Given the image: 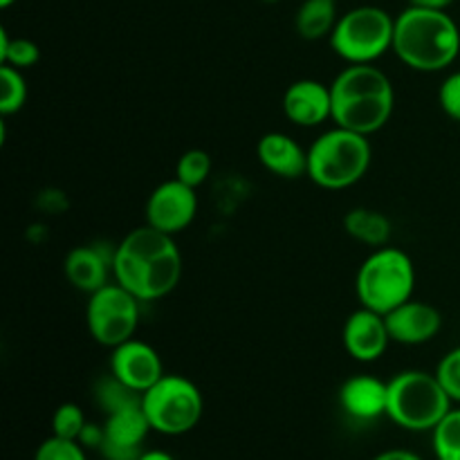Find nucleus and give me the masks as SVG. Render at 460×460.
Masks as SVG:
<instances>
[{
  "mask_svg": "<svg viewBox=\"0 0 460 460\" xmlns=\"http://www.w3.org/2000/svg\"><path fill=\"white\" fill-rule=\"evenodd\" d=\"M341 344H344L346 353L355 362H377L391 344L389 326H386L385 314L359 305L344 322V328H341Z\"/></svg>",
  "mask_w": 460,
  "mask_h": 460,
  "instance_id": "ddd939ff",
  "label": "nucleus"
},
{
  "mask_svg": "<svg viewBox=\"0 0 460 460\" xmlns=\"http://www.w3.org/2000/svg\"><path fill=\"white\" fill-rule=\"evenodd\" d=\"M40 58V48L25 36H9V31L0 30V66H12L16 70L34 67Z\"/></svg>",
  "mask_w": 460,
  "mask_h": 460,
  "instance_id": "412c9836",
  "label": "nucleus"
},
{
  "mask_svg": "<svg viewBox=\"0 0 460 460\" xmlns=\"http://www.w3.org/2000/svg\"><path fill=\"white\" fill-rule=\"evenodd\" d=\"M454 402L438 376L420 368H407L389 380L386 418L404 431H434L438 422L452 411Z\"/></svg>",
  "mask_w": 460,
  "mask_h": 460,
  "instance_id": "39448f33",
  "label": "nucleus"
},
{
  "mask_svg": "<svg viewBox=\"0 0 460 460\" xmlns=\"http://www.w3.org/2000/svg\"><path fill=\"white\" fill-rule=\"evenodd\" d=\"M144 214H146V225L169 236H178L198 216L196 189L180 182L178 178L166 180L151 191Z\"/></svg>",
  "mask_w": 460,
  "mask_h": 460,
  "instance_id": "9d476101",
  "label": "nucleus"
},
{
  "mask_svg": "<svg viewBox=\"0 0 460 460\" xmlns=\"http://www.w3.org/2000/svg\"><path fill=\"white\" fill-rule=\"evenodd\" d=\"M103 438H106V434H103V425H94V422H88V425L84 427V431H81L79 436V443L84 445L85 449H102L103 445Z\"/></svg>",
  "mask_w": 460,
  "mask_h": 460,
  "instance_id": "c756f323",
  "label": "nucleus"
},
{
  "mask_svg": "<svg viewBox=\"0 0 460 460\" xmlns=\"http://www.w3.org/2000/svg\"><path fill=\"white\" fill-rule=\"evenodd\" d=\"M394 30L395 18L386 9L359 4L341 13L328 43L346 66L376 63L394 49Z\"/></svg>",
  "mask_w": 460,
  "mask_h": 460,
  "instance_id": "0eeeda50",
  "label": "nucleus"
},
{
  "mask_svg": "<svg viewBox=\"0 0 460 460\" xmlns=\"http://www.w3.org/2000/svg\"><path fill=\"white\" fill-rule=\"evenodd\" d=\"M340 407L349 418L358 422H373L386 416L389 404V382L371 373L349 377L340 386Z\"/></svg>",
  "mask_w": 460,
  "mask_h": 460,
  "instance_id": "f3484780",
  "label": "nucleus"
},
{
  "mask_svg": "<svg viewBox=\"0 0 460 460\" xmlns=\"http://www.w3.org/2000/svg\"><path fill=\"white\" fill-rule=\"evenodd\" d=\"M261 166L283 180H299L308 175V148L301 146L292 135L272 130L256 144Z\"/></svg>",
  "mask_w": 460,
  "mask_h": 460,
  "instance_id": "a211bd4d",
  "label": "nucleus"
},
{
  "mask_svg": "<svg viewBox=\"0 0 460 460\" xmlns=\"http://www.w3.org/2000/svg\"><path fill=\"white\" fill-rule=\"evenodd\" d=\"M416 265L411 256L394 245L376 247L362 261L355 277V295L359 305L386 314L413 299Z\"/></svg>",
  "mask_w": 460,
  "mask_h": 460,
  "instance_id": "423d86ee",
  "label": "nucleus"
},
{
  "mask_svg": "<svg viewBox=\"0 0 460 460\" xmlns=\"http://www.w3.org/2000/svg\"><path fill=\"white\" fill-rule=\"evenodd\" d=\"M211 169H214V160L205 148H189L175 162V178L198 189L209 180Z\"/></svg>",
  "mask_w": 460,
  "mask_h": 460,
  "instance_id": "b1692460",
  "label": "nucleus"
},
{
  "mask_svg": "<svg viewBox=\"0 0 460 460\" xmlns=\"http://www.w3.org/2000/svg\"><path fill=\"white\" fill-rule=\"evenodd\" d=\"M436 376H438L440 385L445 386L452 402L460 404V346L443 355V359L436 367Z\"/></svg>",
  "mask_w": 460,
  "mask_h": 460,
  "instance_id": "cd10ccee",
  "label": "nucleus"
},
{
  "mask_svg": "<svg viewBox=\"0 0 460 460\" xmlns=\"http://www.w3.org/2000/svg\"><path fill=\"white\" fill-rule=\"evenodd\" d=\"M27 102V81L22 70L0 66V115L9 117L22 111Z\"/></svg>",
  "mask_w": 460,
  "mask_h": 460,
  "instance_id": "5701e85b",
  "label": "nucleus"
},
{
  "mask_svg": "<svg viewBox=\"0 0 460 460\" xmlns=\"http://www.w3.org/2000/svg\"><path fill=\"white\" fill-rule=\"evenodd\" d=\"M115 245H79L70 250L63 261V274L76 290L93 295L111 283Z\"/></svg>",
  "mask_w": 460,
  "mask_h": 460,
  "instance_id": "dca6fc26",
  "label": "nucleus"
},
{
  "mask_svg": "<svg viewBox=\"0 0 460 460\" xmlns=\"http://www.w3.org/2000/svg\"><path fill=\"white\" fill-rule=\"evenodd\" d=\"M94 395H97V402H99V407L103 409V413H111V411H115V409L124 407V404L142 400V394H137V391H133V389H128L126 385H121V382L117 380L112 373L111 376L102 377V380L97 382V386H94Z\"/></svg>",
  "mask_w": 460,
  "mask_h": 460,
  "instance_id": "393cba45",
  "label": "nucleus"
},
{
  "mask_svg": "<svg viewBox=\"0 0 460 460\" xmlns=\"http://www.w3.org/2000/svg\"><path fill=\"white\" fill-rule=\"evenodd\" d=\"M13 3H18V0H0V7H3V9H9V7H12Z\"/></svg>",
  "mask_w": 460,
  "mask_h": 460,
  "instance_id": "72a5a7b5",
  "label": "nucleus"
},
{
  "mask_svg": "<svg viewBox=\"0 0 460 460\" xmlns=\"http://www.w3.org/2000/svg\"><path fill=\"white\" fill-rule=\"evenodd\" d=\"M391 341L402 346H422L434 340L443 328V314L427 301L409 299L385 314Z\"/></svg>",
  "mask_w": 460,
  "mask_h": 460,
  "instance_id": "2eb2a0df",
  "label": "nucleus"
},
{
  "mask_svg": "<svg viewBox=\"0 0 460 460\" xmlns=\"http://www.w3.org/2000/svg\"><path fill=\"white\" fill-rule=\"evenodd\" d=\"M371 460H425L420 454H416L413 449H402V447H394V449H385V452L376 454Z\"/></svg>",
  "mask_w": 460,
  "mask_h": 460,
  "instance_id": "7c9ffc66",
  "label": "nucleus"
},
{
  "mask_svg": "<svg viewBox=\"0 0 460 460\" xmlns=\"http://www.w3.org/2000/svg\"><path fill=\"white\" fill-rule=\"evenodd\" d=\"M344 229L350 238L368 247L389 245L394 236V223L386 214L368 207H355L344 216Z\"/></svg>",
  "mask_w": 460,
  "mask_h": 460,
  "instance_id": "6ab92c4d",
  "label": "nucleus"
},
{
  "mask_svg": "<svg viewBox=\"0 0 460 460\" xmlns=\"http://www.w3.org/2000/svg\"><path fill=\"white\" fill-rule=\"evenodd\" d=\"M371 162L373 146L368 135L335 126L308 146L305 178L326 191H341L358 184L368 173Z\"/></svg>",
  "mask_w": 460,
  "mask_h": 460,
  "instance_id": "20e7f679",
  "label": "nucleus"
},
{
  "mask_svg": "<svg viewBox=\"0 0 460 460\" xmlns=\"http://www.w3.org/2000/svg\"><path fill=\"white\" fill-rule=\"evenodd\" d=\"M283 115L301 128H317L332 119L331 84L317 79L292 81L283 93Z\"/></svg>",
  "mask_w": 460,
  "mask_h": 460,
  "instance_id": "4468645a",
  "label": "nucleus"
},
{
  "mask_svg": "<svg viewBox=\"0 0 460 460\" xmlns=\"http://www.w3.org/2000/svg\"><path fill=\"white\" fill-rule=\"evenodd\" d=\"M337 21V0H304L296 9L295 30L304 40L331 39Z\"/></svg>",
  "mask_w": 460,
  "mask_h": 460,
  "instance_id": "aec40b11",
  "label": "nucleus"
},
{
  "mask_svg": "<svg viewBox=\"0 0 460 460\" xmlns=\"http://www.w3.org/2000/svg\"><path fill=\"white\" fill-rule=\"evenodd\" d=\"M34 460H88V454L79 440L49 436L36 447Z\"/></svg>",
  "mask_w": 460,
  "mask_h": 460,
  "instance_id": "bb28decb",
  "label": "nucleus"
},
{
  "mask_svg": "<svg viewBox=\"0 0 460 460\" xmlns=\"http://www.w3.org/2000/svg\"><path fill=\"white\" fill-rule=\"evenodd\" d=\"M111 373L128 389L144 394L164 376V364L151 344L133 337L111 349Z\"/></svg>",
  "mask_w": 460,
  "mask_h": 460,
  "instance_id": "f8f14e48",
  "label": "nucleus"
},
{
  "mask_svg": "<svg viewBox=\"0 0 460 460\" xmlns=\"http://www.w3.org/2000/svg\"><path fill=\"white\" fill-rule=\"evenodd\" d=\"M142 409L155 434L184 436L200 425L205 398L196 382L189 377L164 373L142 394Z\"/></svg>",
  "mask_w": 460,
  "mask_h": 460,
  "instance_id": "6e6552de",
  "label": "nucleus"
},
{
  "mask_svg": "<svg viewBox=\"0 0 460 460\" xmlns=\"http://www.w3.org/2000/svg\"><path fill=\"white\" fill-rule=\"evenodd\" d=\"M438 103L440 111L449 119L460 121V70L449 72L438 88Z\"/></svg>",
  "mask_w": 460,
  "mask_h": 460,
  "instance_id": "c85d7f7f",
  "label": "nucleus"
},
{
  "mask_svg": "<svg viewBox=\"0 0 460 460\" xmlns=\"http://www.w3.org/2000/svg\"><path fill=\"white\" fill-rule=\"evenodd\" d=\"M151 422L142 409V400L124 404L115 411L106 413L103 420L102 454L106 460H137L144 452V440L151 434Z\"/></svg>",
  "mask_w": 460,
  "mask_h": 460,
  "instance_id": "9b49d317",
  "label": "nucleus"
},
{
  "mask_svg": "<svg viewBox=\"0 0 460 460\" xmlns=\"http://www.w3.org/2000/svg\"><path fill=\"white\" fill-rule=\"evenodd\" d=\"M263 3H268V4H274V3H279V0H263Z\"/></svg>",
  "mask_w": 460,
  "mask_h": 460,
  "instance_id": "f704fd0d",
  "label": "nucleus"
},
{
  "mask_svg": "<svg viewBox=\"0 0 460 460\" xmlns=\"http://www.w3.org/2000/svg\"><path fill=\"white\" fill-rule=\"evenodd\" d=\"M332 121L341 128L371 137L389 124L395 108V90L389 75L376 63L346 66L331 84Z\"/></svg>",
  "mask_w": 460,
  "mask_h": 460,
  "instance_id": "f03ea898",
  "label": "nucleus"
},
{
  "mask_svg": "<svg viewBox=\"0 0 460 460\" xmlns=\"http://www.w3.org/2000/svg\"><path fill=\"white\" fill-rule=\"evenodd\" d=\"M456 0H409V4L413 7H425V9H440V12H447Z\"/></svg>",
  "mask_w": 460,
  "mask_h": 460,
  "instance_id": "2f4dec72",
  "label": "nucleus"
},
{
  "mask_svg": "<svg viewBox=\"0 0 460 460\" xmlns=\"http://www.w3.org/2000/svg\"><path fill=\"white\" fill-rule=\"evenodd\" d=\"M431 447L436 460H460V407H452L431 431Z\"/></svg>",
  "mask_w": 460,
  "mask_h": 460,
  "instance_id": "4be33fe9",
  "label": "nucleus"
},
{
  "mask_svg": "<svg viewBox=\"0 0 460 460\" xmlns=\"http://www.w3.org/2000/svg\"><path fill=\"white\" fill-rule=\"evenodd\" d=\"M139 305L142 301L117 281H111L102 290L93 292L85 305V323H88L90 337L106 349H115L133 340L139 326Z\"/></svg>",
  "mask_w": 460,
  "mask_h": 460,
  "instance_id": "1a4fd4ad",
  "label": "nucleus"
},
{
  "mask_svg": "<svg viewBox=\"0 0 460 460\" xmlns=\"http://www.w3.org/2000/svg\"><path fill=\"white\" fill-rule=\"evenodd\" d=\"M182 279V254L175 236L151 225L135 227L115 245L112 281L137 296L139 301H157L171 295Z\"/></svg>",
  "mask_w": 460,
  "mask_h": 460,
  "instance_id": "f257e3e1",
  "label": "nucleus"
},
{
  "mask_svg": "<svg viewBox=\"0 0 460 460\" xmlns=\"http://www.w3.org/2000/svg\"><path fill=\"white\" fill-rule=\"evenodd\" d=\"M137 460H175V458L171 456L169 452H164V449H144Z\"/></svg>",
  "mask_w": 460,
  "mask_h": 460,
  "instance_id": "473e14b6",
  "label": "nucleus"
},
{
  "mask_svg": "<svg viewBox=\"0 0 460 460\" xmlns=\"http://www.w3.org/2000/svg\"><path fill=\"white\" fill-rule=\"evenodd\" d=\"M88 425L85 413L79 404L75 402H63L54 409L52 413V436L67 440H79L81 431Z\"/></svg>",
  "mask_w": 460,
  "mask_h": 460,
  "instance_id": "a878e982",
  "label": "nucleus"
},
{
  "mask_svg": "<svg viewBox=\"0 0 460 460\" xmlns=\"http://www.w3.org/2000/svg\"><path fill=\"white\" fill-rule=\"evenodd\" d=\"M391 52L416 72H443L460 54V27L440 9L409 4L395 16Z\"/></svg>",
  "mask_w": 460,
  "mask_h": 460,
  "instance_id": "7ed1b4c3",
  "label": "nucleus"
}]
</instances>
